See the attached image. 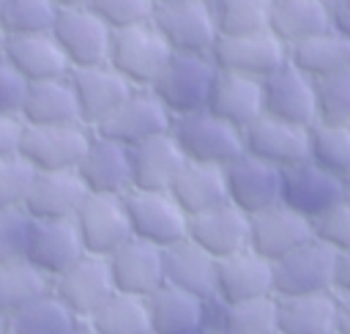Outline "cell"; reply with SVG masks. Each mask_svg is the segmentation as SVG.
<instances>
[{"instance_id":"1","label":"cell","mask_w":350,"mask_h":334,"mask_svg":"<svg viewBox=\"0 0 350 334\" xmlns=\"http://www.w3.org/2000/svg\"><path fill=\"white\" fill-rule=\"evenodd\" d=\"M150 25L164 38L172 55H211L219 41L213 5L202 0L156 3Z\"/></svg>"},{"instance_id":"2","label":"cell","mask_w":350,"mask_h":334,"mask_svg":"<svg viewBox=\"0 0 350 334\" xmlns=\"http://www.w3.org/2000/svg\"><path fill=\"white\" fill-rule=\"evenodd\" d=\"M170 57H172L170 47L150 22L112 30L107 66H112L131 88L150 90L161 77L164 66L170 63Z\"/></svg>"},{"instance_id":"3","label":"cell","mask_w":350,"mask_h":334,"mask_svg":"<svg viewBox=\"0 0 350 334\" xmlns=\"http://www.w3.org/2000/svg\"><path fill=\"white\" fill-rule=\"evenodd\" d=\"M170 137L186 162L227 167L243 153V134L230 123L219 120L208 110H197L180 118H172Z\"/></svg>"},{"instance_id":"4","label":"cell","mask_w":350,"mask_h":334,"mask_svg":"<svg viewBox=\"0 0 350 334\" xmlns=\"http://www.w3.org/2000/svg\"><path fill=\"white\" fill-rule=\"evenodd\" d=\"M219 68L211 55H172L150 93L161 101L170 118L205 110Z\"/></svg>"},{"instance_id":"5","label":"cell","mask_w":350,"mask_h":334,"mask_svg":"<svg viewBox=\"0 0 350 334\" xmlns=\"http://www.w3.org/2000/svg\"><path fill=\"white\" fill-rule=\"evenodd\" d=\"M90 140H93V129L82 123H66V126H25L22 123L19 156L36 172H74Z\"/></svg>"},{"instance_id":"6","label":"cell","mask_w":350,"mask_h":334,"mask_svg":"<svg viewBox=\"0 0 350 334\" xmlns=\"http://www.w3.org/2000/svg\"><path fill=\"white\" fill-rule=\"evenodd\" d=\"M126 214L131 224V238L153 244L159 249H170L189 233V216L172 200L170 192H137L123 194Z\"/></svg>"},{"instance_id":"7","label":"cell","mask_w":350,"mask_h":334,"mask_svg":"<svg viewBox=\"0 0 350 334\" xmlns=\"http://www.w3.org/2000/svg\"><path fill=\"white\" fill-rule=\"evenodd\" d=\"M334 271H336V252L312 238L309 244L298 246L295 252L284 255L273 263V296H314V293H334Z\"/></svg>"},{"instance_id":"8","label":"cell","mask_w":350,"mask_h":334,"mask_svg":"<svg viewBox=\"0 0 350 334\" xmlns=\"http://www.w3.org/2000/svg\"><path fill=\"white\" fill-rule=\"evenodd\" d=\"M211 60L219 71L262 82L287 63V47L271 30L249 36H219Z\"/></svg>"},{"instance_id":"9","label":"cell","mask_w":350,"mask_h":334,"mask_svg":"<svg viewBox=\"0 0 350 334\" xmlns=\"http://www.w3.org/2000/svg\"><path fill=\"white\" fill-rule=\"evenodd\" d=\"M85 255L109 257L131 238L126 200L120 194H88L74 216Z\"/></svg>"},{"instance_id":"10","label":"cell","mask_w":350,"mask_h":334,"mask_svg":"<svg viewBox=\"0 0 350 334\" xmlns=\"http://www.w3.org/2000/svg\"><path fill=\"white\" fill-rule=\"evenodd\" d=\"M52 36H55L68 68L104 66L109 57L112 30L88 5L57 11Z\"/></svg>"},{"instance_id":"11","label":"cell","mask_w":350,"mask_h":334,"mask_svg":"<svg viewBox=\"0 0 350 334\" xmlns=\"http://www.w3.org/2000/svg\"><path fill=\"white\" fill-rule=\"evenodd\" d=\"M345 197H347V183L342 178L320 170L309 159L290 170H282L279 203L287 205L290 211H295L298 216L309 219L312 224L323 214H328L336 203H342Z\"/></svg>"},{"instance_id":"12","label":"cell","mask_w":350,"mask_h":334,"mask_svg":"<svg viewBox=\"0 0 350 334\" xmlns=\"http://www.w3.org/2000/svg\"><path fill=\"white\" fill-rule=\"evenodd\" d=\"M172 126L170 112L161 107V101L150 90L134 88L129 99L93 131L98 137H107L123 148H134L145 140H153L159 134H167Z\"/></svg>"},{"instance_id":"13","label":"cell","mask_w":350,"mask_h":334,"mask_svg":"<svg viewBox=\"0 0 350 334\" xmlns=\"http://www.w3.org/2000/svg\"><path fill=\"white\" fill-rule=\"evenodd\" d=\"M241 134H243V153L276 167L279 172L309 159V129L304 126H293L260 115Z\"/></svg>"},{"instance_id":"14","label":"cell","mask_w":350,"mask_h":334,"mask_svg":"<svg viewBox=\"0 0 350 334\" xmlns=\"http://www.w3.org/2000/svg\"><path fill=\"white\" fill-rule=\"evenodd\" d=\"M262 115L312 129L317 123L314 110V82L295 66L284 63L279 71L262 79Z\"/></svg>"},{"instance_id":"15","label":"cell","mask_w":350,"mask_h":334,"mask_svg":"<svg viewBox=\"0 0 350 334\" xmlns=\"http://www.w3.org/2000/svg\"><path fill=\"white\" fill-rule=\"evenodd\" d=\"M68 82L74 88L79 120L88 129L104 123L134 90L112 66H90V68H71Z\"/></svg>"},{"instance_id":"16","label":"cell","mask_w":350,"mask_h":334,"mask_svg":"<svg viewBox=\"0 0 350 334\" xmlns=\"http://www.w3.org/2000/svg\"><path fill=\"white\" fill-rule=\"evenodd\" d=\"M52 293L85 323L115 293L107 257L82 255L68 271H63L52 282Z\"/></svg>"},{"instance_id":"17","label":"cell","mask_w":350,"mask_h":334,"mask_svg":"<svg viewBox=\"0 0 350 334\" xmlns=\"http://www.w3.org/2000/svg\"><path fill=\"white\" fill-rule=\"evenodd\" d=\"M224 189L230 205H235L246 216H254L279 203L282 172L260 159L241 153L224 167Z\"/></svg>"},{"instance_id":"18","label":"cell","mask_w":350,"mask_h":334,"mask_svg":"<svg viewBox=\"0 0 350 334\" xmlns=\"http://www.w3.org/2000/svg\"><path fill=\"white\" fill-rule=\"evenodd\" d=\"M273 296V263L252 249L216 260L213 304H241Z\"/></svg>"},{"instance_id":"19","label":"cell","mask_w":350,"mask_h":334,"mask_svg":"<svg viewBox=\"0 0 350 334\" xmlns=\"http://www.w3.org/2000/svg\"><path fill=\"white\" fill-rule=\"evenodd\" d=\"M312 238H314V224L282 203L252 216L249 249L271 263L282 260L284 255L295 252L298 246L309 244Z\"/></svg>"},{"instance_id":"20","label":"cell","mask_w":350,"mask_h":334,"mask_svg":"<svg viewBox=\"0 0 350 334\" xmlns=\"http://www.w3.org/2000/svg\"><path fill=\"white\" fill-rule=\"evenodd\" d=\"M249 233H252V216H246L230 203H221L211 211L189 216L186 238L194 241L200 249H205L213 260H224L230 255L249 249Z\"/></svg>"},{"instance_id":"21","label":"cell","mask_w":350,"mask_h":334,"mask_svg":"<svg viewBox=\"0 0 350 334\" xmlns=\"http://www.w3.org/2000/svg\"><path fill=\"white\" fill-rule=\"evenodd\" d=\"M85 255L74 219L68 222H33L27 233L25 260L41 271L49 282H55L63 271H68Z\"/></svg>"},{"instance_id":"22","label":"cell","mask_w":350,"mask_h":334,"mask_svg":"<svg viewBox=\"0 0 350 334\" xmlns=\"http://www.w3.org/2000/svg\"><path fill=\"white\" fill-rule=\"evenodd\" d=\"M107 263L118 293L150 298L159 287H164V249L153 244L129 238L118 252L107 257Z\"/></svg>"},{"instance_id":"23","label":"cell","mask_w":350,"mask_h":334,"mask_svg":"<svg viewBox=\"0 0 350 334\" xmlns=\"http://www.w3.org/2000/svg\"><path fill=\"white\" fill-rule=\"evenodd\" d=\"M88 189V194H129L131 192V164H129V148L98 137L93 131V140L82 156V162L74 170Z\"/></svg>"},{"instance_id":"24","label":"cell","mask_w":350,"mask_h":334,"mask_svg":"<svg viewBox=\"0 0 350 334\" xmlns=\"http://www.w3.org/2000/svg\"><path fill=\"white\" fill-rule=\"evenodd\" d=\"M88 189L77 172H36L25 200V214L33 222H68L85 203Z\"/></svg>"},{"instance_id":"25","label":"cell","mask_w":350,"mask_h":334,"mask_svg":"<svg viewBox=\"0 0 350 334\" xmlns=\"http://www.w3.org/2000/svg\"><path fill=\"white\" fill-rule=\"evenodd\" d=\"M211 304L178 287H159L148 298L150 334H208Z\"/></svg>"},{"instance_id":"26","label":"cell","mask_w":350,"mask_h":334,"mask_svg":"<svg viewBox=\"0 0 350 334\" xmlns=\"http://www.w3.org/2000/svg\"><path fill=\"white\" fill-rule=\"evenodd\" d=\"M205 110L232 129L243 131L262 115V82L219 71L208 96Z\"/></svg>"},{"instance_id":"27","label":"cell","mask_w":350,"mask_h":334,"mask_svg":"<svg viewBox=\"0 0 350 334\" xmlns=\"http://www.w3.org/2000/svg\"><path fill=\"white\" fill-rule=\"evenodd\" d=\"M183 162L186 159L178 151L175 140L170 137V131L129 148L131 189H137V192H170Z\"/></svg>"},{"instance_id":"28","label":"cell","mask_w":350,"mask_h":334,"mask_svg":"<svg viewBox=\"0 0 350 334\" xmlns=\"http://www.w3.org/2000/svg\"><path fill=\"white\" fill-rule=\"evenodd\" d=\"M3 57L27 79V85L44 82V79H60V77H68L71 71L52 33L5 36Z\"/></svg>"},{"instance_id":"29","label":"cell","mask_w":350,"mask_h":334,"mask_svg":"<svg viewBox=\"0 0 350 334\" xmlns=\"http://www.w3.org/2000/svg\"><path fill=\"white\" fill-rule=\"evenodd\" d=\"M164 285L213 301L216 290V260L194 241L183 238L164 249Z\"/></svg>"},{"instance_id":"30","label":"cell","mask_w":350,"mask_h":334,"mask_svg":"<svg viewBox=\"0 0 350 334\" xmlns=\"http://www.w3.org/2000/svg\"><path fill=\"white\" fill-rule=\"evenodd\" d=\"M19 120L25 126H66V123H82L74 88L68 77L60 79H44L27 85V96L22 104Z\"/></svg>"},{"instance_id":"31","label":"cell","mask_w":350,"mask_h":334,"mask_svg":"<svg viewBox=\"0 0 350 334\" xmlns=\"http://www.w3.org/2000/svg\"><path fill=\"white\" fill-rule=\"evenodd\" d=\"M170 194L183 208L186 216H197L202 211H211V208L227 203L224 167L183 162V167L178 170L175 181L170 186Z\"/></svg>"},{"instance_id":"32","label":"cell","mask_w":350,"mask_h":334,"mask_svg":"<svg viewBox=\"0 0 350 334\" xmlns=\"http://www.w3.org/2000/svg\"><path fill=\"white\" fill-rule=\"evenodd\" d=\"M287 63L295 66L301 74H306L312 82L350 71V41L328 27L325 33L293 44L287 49Z\"/></svg>"},{"instance_id":"33","label":"cell","mask_w":350,"mask_h":334,"mask_svg":"<svg viewBox=\"0 0 350 334\" xmlns=\"http://www.w3.org/2000/svg\"><path fill=\"white\" fill-rule=\"evenodd\" d=\"M279 334H334L336 331V293L276 298Z\"/></svg>"},{"instance_id":"34","label":"cell","mask_w":350,"mask_h":334,"mask_svg":"<svg viewBox=\"0 0 350 334\" xmlns=\"http://www.w3.org/2000/svg\"><path fill=\"white\" fill-rule=\"evenodd\" d=\"M328 27H331V16L325 0H273L268 30L287 49L317 33H325Z\"/></svg>"},{"instance_id":"35","label":"cell","mask_w":350,"mask_h":334,"mask_svg":"<svg viewBox=\"0 0 350 334\" xmlns=\"http://www.w3.org/2000/svg\"><path fill=\"white\" fill-rule=\"evenodd\" d=\"M85 326L93 334H150V312L148 298L112 293L88 320Z\"/></svg>"},{"instance_id":"36","label":"cell","mask_w":350,"mask_h":334,"mask_svg":"<svg viewBox=\"0 0 350 334\" xmlns=\"http://www.w3.org/2000/svg\"><path fill=\"white\" fill-rule=\"evenodd\" d=\"M82 320L49 290L16 315L8 318V331L14 334H68Z\"/></svg>"},{"instance_id":"37","label":"cell","mask_w":350,"mask_h":334,"mask_svg":"<svg viewBox=\"0 0 350 334\" xmlns=\"http://www.w3.org/2000/svg\"><path fill=\"white\" fill-rule=\"evenodd\" d=\"M52 290V282L27 260L0 263V315L8 320L36 298Z\"/></svg>"},{"instance_id":"38","label":"cell","mask_w":350,"mask_h":334,"mask_svg":"<svg viewBox=\"0 0 350 334\" xmlns=\"http://www.w3.org/2000/svg\"><path fill=\"white\" fill-rule=\"evenodd\" d=\"M216 331L213 334H273L276 331V296L216 304Z\"/></svg>"},{"instance_id":"39","label":"cell","mask_w":350,"mask_h":334,"mask_svg":"<svg viewBox=\"0 0 350 334\" xmlns=\"http://www.w3.org/2000/svg\"><path fill=\"white\" fill-rule=\"evenodd\" d=\"M309 162L347 183V178H350V126L314 123L309 129Z\"/></svg>"},{"instance_id":"40","label":"cell","mask_w":350,"mask_h":334,"mask_svg":"<svg viewBox=\"0 0 350 334\" xmlns=\"http://www.w3.org/2000/svg\"><path fill=\"white\" fill-rule=\"evenodd\" d=\"M273 0H219L213 16L219 36H249L271 27Z\"/></svg>"},{"instance_id":"41","label":"cell","mask_w":350,"mask_h":334,"mask_svg":"<svg viewBox=\"0 0 350 334\" xmlns=\"http://www.w3.org/2000/svg\"><path fill=\"white\" fill-rule=\"evenodd\" d=\"M57 8L49 0H8L0 8V27L5 36L52 33Z\"/></svg>"},{"instance_id":"42","label":"cell","mask_w":350,"mask_h":334,"mask_svg":"<svg viewBox=\"0 0 350 334\" xmlns=\"http://www.w3.org/2000/svg\"><path fill=\"white\" fill-rule=\"evenodd\" d=\"M317 123L350 126V71L314 82Z\"/></svg>"},{"instance_id":"43","label":"cell","mask_w":350,"mask_h":334,"mask_svg":"<svg viewBox=\"0 0 350 334\" xmlns=\"http://www.w3.org/2000/svg\"><path fill=\"white\" fill-rule=\"evenodd\" d=\"M33 178L36 170L19 153L0 159V211H22Z\"/></svg>"},{"instance_id":"44","label":"cell","mask_w":350,"mask_h":334,"mask_svg":"<svg viewBox=\"0 0 350 334\" xmlns=\"http://www.w3.org/2000/svg\"><path fill=\"white\" fill-rule=\"evenodd\" d=\"M88 8L109 30H123L131 25L150 22V14H153L150 0H88Z\"/></svg>"},{"instance_id":"45","label":"cell","mask_w":350,"mask_h":334,"mask_svg":"<svg viewBox=\"0 0 350 334\" xmlns=\"http://www.w3.org/2000/svg\"><path fill=\"white\" fill-rule=\"evenodd\" d=\"M314 238L336 255L350 252V194L314 222Z\"/></svg>"},{"instance_id":"46","label":"cell","mask_w":350,"mask_h":334,"mask_svg":"<svg viewBox=\"0 0 350 334\" xmlns=\"http://www.w3.org/2000/svg\"><path fill=\"white\" fill-rule=\"evenodd\" d=\"M30 216L25 211H0V263L25 260Z\"/></svg>"},{"instance_id":"47","label":"cell","mask_w":350,"mask_h":334,"mask_svg":"<svg viewBox=\"0 0 350 334\" xmlns=\"http://www.w3.org/2000/svg\"><path fill=\"white\" fill-rule=\"evenodd\" d=\"M25 96H27V79L5 57H0V115L19 118Z\"/></svg>"},{"instance_id":"48","label":"cell","mask_w":350,"mask_h":334,"mask_svg":"<svg viewBox=\"0 0 350 334\" xmlns=\"http://www.w3.org/2000/svg\"><path fill=\"white\" fill-rule=\"evenodd\" d=\"M19 140H22V120L0 115V159L19 153Z\"/></svg>"},{"instance_id":"49","label":"cell","mask_w":350,"mask_h":334,"mask_svg":"<svg viewBox=\"0 0 350 334\" xmlns=\"http://www.w3.org/2000/svg\"><path fill=\"white\" fill-rule=\"evenodd\" d=\"M328 16H331V30H336L350 41V0H331Z\"/></svg>"},{"instance_id":"50","label":"cell","mask_w":350,"mask_h":334,"mask_svg":"<svg viewBox=\"0 0 350 334\" xmlns=\"http://www.w3.org/2000/svg\"><path fill=\"white\" fill-rule=\"evenodd\" d=\"M334 293H336V296H350V252H339V255H336Z\"/></svg>"},{"instance_id":"51","label":"cell","mask_w":350,"mask_h":334,"mask_svg":"<svg viewBox=\"0 0 350 334\" xmlns=\"http://www.w3.org/2000/svg\"><path fill=\"white\" fill-rule=\"evenodd\" d=\"M350 334V296H336V331Z\"/></svg>"},{"instance_id":"52","label":"cell","mask_w":350,"mask_h":334,"mask_svg":"<svg viewBox=\"0 0 350 334\" xmlns=\"http://www.w3.org/2000/svg\"><path fill=\"white\" fill-rule=\"evenodd\" d=\"M57 11H63V8H79V5H88V0H49Z\"/></svg>"},{"instance_id":"53","label":"cell","mask_w":350,"mask_h":334,"mask_svg":"<svg viewBox=\"0 0 350 334\" xmlns=\"http://www.w3.org/2000/svg\"><path fill=\"white\" fill-rule=\"evenodd\" d=\"M68 334H93V331H90V329H88L85 323H79V326H77L74 331H68Z\"/></svg>"},{"instance_id":"54","label":"cell","mask_w":350,"mask_h":334,"mask_svg":"<svg viewBox=\"0 0 350 334\" xmlns=\"http://www.w3.org/2000/svg\"><path fill=\"white\" fill-rule=\"evenodd\" d=\"M3 47H5V33H3V27H0V57H3Z\"/></svg>"},{"instance_id":"55","label":"cell","mask_w":350,"mask_h":334,"mask_svg":"<svg viewBox=\"0 0 350 334\" xmlns=\"http://www.w3.org/2000/svg\"><path fill=\"white\" fill-rule=\"evenodd\" d=\"M5 329H8V320H5L3 315H0V331H5Z\"/></svg>"},{"instance_id":"56","label":"cell","mask_w":350,"mask_h":334,"mask_svg":"<svg viewBox=\"0 0 350 334\" xmlns=\"http://www.w3.org/2000/svg\"><path fill=\"white\" fill-rule=\"evenodd\" d=\"M202 3H208V5H213V3H219V0H202Z\"/></svg>"},{"instance_id":"57","label":"cell","mask_w":350,"mask_h":334,"mask_svg":"<svg viewBox=\"0 0 350 334\" xmlns=\"http://www.w3.org/2000/svg\"><path fill=\"white\" fill-rule=\"evenodd\" d=\"M150 3H153V5H156V3H167V0H150Z\"/></svg>"},{"instance_id":"58","label":"cell","mask_w":350,"mask_h":334,"mask_svg":"<svg viewBox=\"0 0 350 334\" xmlns=\"http://www.w3.org/2000/svg\"><path fill=\"white\" fill-rule=\"evenodd\" d=\"M0 334H14V331H8V329H5V331H0Z\"/></svg>"},{"instance_id":"59","label":"cell","mask_w":350,"mask_h":334,"mask_svg":"<svg viewBox=\"0 0 350 334\" xmlns=\"http://www.w3.org/2000/svg\"><path fill=\"white\" fill-rule=\"evenodd\" d=\"M5 3H8V0H0V8H3V5H5Z\"/></svg>"},{"instance_id":"60","label":"cell","mask_w":350,"mask_h":334,"mask_svg":"<svg viewBox=\"0 0 350 334\" xmlns=\"http://www.w3.org/2000/svg\"><path fill=\"white\" fill-rule=\"evenodd\" d=\"M347 194H350V178H347Z\"/></svg>"},{"instance_id":"61","label":"cell","mask_w":350,"mask_h":334,"mask_svg":"<svg viewBox=\"0 0 350 334\" xmlns=\"http://www.w3.org/2000/svg\"><path fill=\"white\" fill-rule=\"evenodd\" d=\"M273 334H279V331H273Z\"/></svg>"},{"instance_id":"62","label":"cell","mask_w":350,"mask_h":334,"mask_svg":"<svg viewBox=\"0 0 350 334\" xmlns=\"http://www.w3.org/2000/svg\"><path fill=\"white\" fill-rule=\"evenodd\" d=\"M325 3H331V0H325Z\"/></svg>"}]
</instances>
